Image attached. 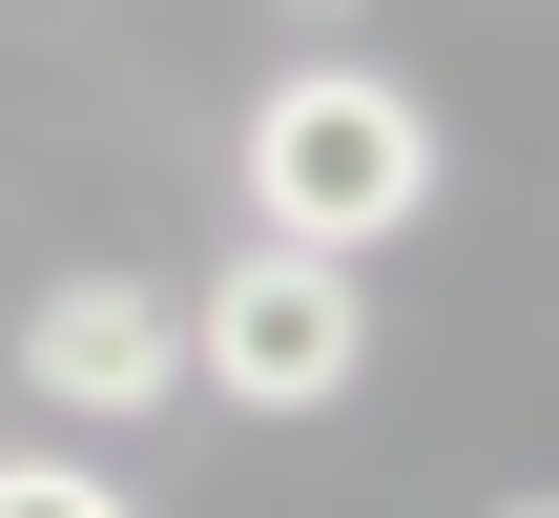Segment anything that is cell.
I'll return each instance as SVG.
<instances>
[{
    "mask_svg": "<svg viewBox=\"0 0 559 518\" xmlns=\"http://www.w3.org/2000/svg\"><path fill=\"white\" fill-rule=\"evenodd\" d=\"M228 187H249V228L373 270V249L436 208V104H415L394 62H270L249 125H228Z\"/></svg>",
    "mask_w": 559,
    "mask_h": 518,
    "instance_id": "cell-1",
    "label": "cell"
},
{
    "mask_svg": "<svg viewBox=\"0 0 559 518\" xmlns=\"http://www.w3.org/2000/svg\"><path fill=\"white\" fill-rule=\"evenodd\" d=\"M353 374H373V270L353 249H290V228H249L207 291H187V395H228V415H353Z\"/></svg>",
    "mask_w": 559,
    "mask_h": 518,
    "instance_id": "cell-2",
    "label": "cell"
},
{
    "mask_svg": "<svg viewBox=\"0 0 559 518\" xmlns=\"http://www.w3.org/2000/svg\"><path fill=\"white\" fill-rule=\"evenodd\" d=\"M21 395L83 415V436L166 415V395H187V291H166V270H41V291H21Z\"/></svg>",
    "mask_w": 559,
    "mask_h": 518,
    "instance_id": "cell-3",
    "label": "cell"
},
{
    "mask_svg": "<svg viewBox=\"0 0 559 518\" xmlns=\"http://www.w3.org/2000/svg\"><path fill=\"white\" fill-rule=\"evenodd\" d=\"M0 518H145L104 457H62V436H0Z\"/></svg>",
    "mask_w": 559,
    "mask_h": 518,
    "instance_id": "cell-4",
    "label": "cell"
},
{
    "mask_svg": "<svg viewBox=\"0 0 559 518\" xmlns=\"http://www.w3.org/2000/svg\"><path fill=\"white\" fill-rule=\"evenodd\" d=\"M290 21H353V0H290Z\"/></svg>",
    "mask_w": 559,
    "mask_h": 518,
    "instance_id": "cell-5",
    "label": "cell"
},
{
    "mask_svg": "<svg viewBox=\"0 0 559 518\" xmlns=\"http://www.w3.org/2000/svg\"><path fill=\"white\" fill-rule=\"evenodd\" d=\"M498 518H559V498H498Z\"/></svg>",
    "mask_w": 559,
    "mask_h": 518,
    "instance_id": "cell-6",
    "label": "cell"
}]
</instances>
